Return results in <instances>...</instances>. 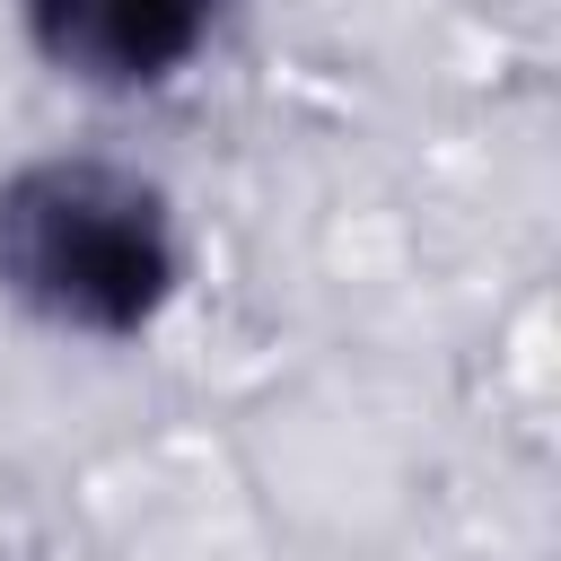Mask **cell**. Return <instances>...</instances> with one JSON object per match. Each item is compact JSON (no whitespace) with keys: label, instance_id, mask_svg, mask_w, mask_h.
<instances>
[{"label":"cell","instance_id":"cell-1","mask_svg":"<svg viewBox=\"0 0 561 561\" xmlns=\"http://www.w3.org/2000/svg\"><path fill=\"white\" fill-rule=\"evenodd\" d=\"M167 193L114 158H35L0 184V289L96 342H131L175 298Z\"/></svg>","mask_w":561,"mask_h":561},{"label":"cell","instance_id":"cell-2","mask_svg":"<svg viewBox=\"0 0 561 561\" xmlns=\"http://www.w3.org/2000/svg\"><path fill=\"white\" fill-rule=\"evenodd\" d=\"M219 26V0H26L35 53L79 88H158Z\"/></svg>","mask_w":561,"mask_h":561}]
</instances>
